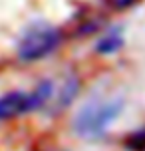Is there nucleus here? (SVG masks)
<instances>
[{
  "instance_id": "f257e3e1",
  "label": "nucleus",
  "mask_w": 145,
  "mask_h": 151,
  "mask_svg": "<svg viewBox=\"0 0 145 151\" xmlns=\"http://www.w3.org/2000/svg\"><path fill=\"white\" fill-rule=\"evenodd\" d=\"M123 111V98L119 96H93L76 111L72 127L78 137L95 141L106 135L111 123Z\"/></svg>"
},
{
  "instance_id": "f03ea898",
  "label": "nucleus",
  "mask_w": 145,
  "mask_h": 151,
  "mask_svg": "<svg viewBox=\"0 0 145 151\" xmlns=\"http://www.w3.org/2000/svg\"><path fill=\"white\" fill-rule=\"evenodd\" d=\"M62 44V30L48 22H34L24 28L18 44L16 54L22 62H36L56 52Z\"/></svg>"
},
{
  "instance_id": "7ed1b4c3",
  "label": "nucleus",
  "mask_w": 145,
  "mask_h": 151,
  "mask_svg": "<svg viewBox=\"0 0 145 151\" xmlns=\"http://www.w3.org/2000/svg\"><path fill=\"white\" fill-rule=\"evenodd\" d=\"M78 90H80V80L74 74H64L58 78L44 80L34 88L38 98V109L62 111L76 99Z\"/></svg>"
},
{
  "instance_id": "20e7f679",
  "label": "nucleus",
  "mask_w": 145,
  "mask_h": 151,
  "mask_svg": "<svg viewBox=\"0 0 145 151\" xmlns=\"http://www.w3.org/2000/svg\"><path fill=\"white\" fill-rule=\"evenodd\" d=\"M38 109V98L36 91H24V90H14L6 91L0 96V121H8L20 117L24 113H30Z\"/></svg>"
},
{
  "instance_id": "39448f33",
  "label": "nucleus",
  "mask_w": 145,
  "mask_h": 151,
  "mask_svg": "<svg viewBox=\"0 0 145 151\" xmlns=\"http://www.w3.org/2000/svg\"><path fill=\"white\" fill-rule=\"evenodd\" d=\"M121 46H123L121 32L119 30H107L98 38V42H95V52L103 54V56H109V54L119 52Z\"/></svg>"
},
{
  "instance_id": "423d86ee",
  "label": "nucleus",
  "mask_w": 145,
  "mask_h": 151,
  "mask_svg": "<svg viewBox=\"0 0 145 151\" xmlns=\"http://www.w3.org/2000/svg\"><path fill=\"white\" fill-rule=\"evenodd\" d=\"M109 4L113 8H119V10H123V8H127V6H131L135 0H107Z\"/></svg>"
}]
</instances>
